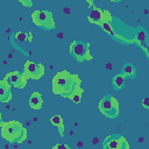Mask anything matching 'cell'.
<instances>
[{
  "label": "cell",
  "mask_w": 149,
  "mask_h": 149,
  "mask_svg": "<svg viewBox=\"0 0 149 149\" xmlns=\"http://www.w3.org/2000/svg\"><path fill=\"white\" fill-rule=\"evenodd\" d=\"M80 84V79L77 74H72L66 70L59 71L52 78V92L55 94H59L65 97L71 93V91Z\"/></svg>",
  "instance_id": "cell-1"
},
{
  "label": "cell",
  "mask_w": 149,
  "mask_h": 149,
  "mask_svg": "<svg viewBox=\"0 0 149 149\" xmlns=\"http://www.w3.org/2000/svg\"><path fill=\"white\" fill-rule=\"evenodd\" d=\"M1 125V137L8 142H17L21 143L27 137V130L23 126L17 121H8V122H0Z\"/></svg>",
  "instance_id": "cell-2"
},
{
  "label": "cell",
  "mask_w": 149,
  "mask_h": 149,
  "mask_svg": "<svg viewBox=\"0 0 149 149\" xmlns=\"http://www.w3.org/2000/svg\"><path fill=\"white\" fill-rule=\"evenodd\" d=\"M69 52L78 61V62H84V61H91L92 56L90 52V44L84 41H73L70 45Z\"/></svg>",
  "instance_id": "cell-3"
},
{
  "label": "cell",
  "mask_w": 149,
  "mask_h": 149,
  "mask_svg": "<svg viewBox=\"0 0 149 149\" xmlns=\"http://www.w3.org/2000/svg\"><path fill=\"white\" fill-rule=\"evenodd\" d=\"M34 24L45 29H52L55 27V21L52 13L49 10H35L31 14Z\"/></svg>",
  "instance_id": "cell-4"
},
{
  "label": "cell",
  "mask_w": 149,
  "mask_h": 149,
  "mask_svg": "<svg viewBox=\"0 0 149 149\" xmlns=\"http://www.w3.org/2000/svg\"><path fill=\"white\" fill-rule=\"evenodd\" d=\"M99 109L108 118H116L119 114V101L114 97H104L99 101Z\"/></svg>",
  "instance_id": "cell-5"
},
{
  "label": "cell",
  "mask_w": 149,
  "mask_h": 149,
  "mask_svg": "<svg viewBox=\"0 0 149 149\" xmlns=\"http://www.w3.org/2000/svg\"><path fill=\"white\" fill-rule=\"evenodd\" d=\"M24 71L23 74L28 79H41L44 74V66L41 63H35L33 61H27L24 63Z\"/></svg>",
  "instance_id": "cell-6"
},
{
  "label": "cell",
  "mask_w": 149,
  "mask_h": 149,
  "mask_svg": "<svg viewBox=\"0 0 149 149\" xmlns=\"http://www.w3.org/2000/svg\"><path fill=\"white\" fill-rule=\"evenodd\" d=\"M102 148L105 149H128L129 146L123 136L120 135H111L107 136L102 142Z\"/></svg>",
  "instance_id": "cell-7"
},
{
  "label": "cell",
  "mask_w": 149,
  "mask_h": 149,
  "mask_svg": "<svg viewBox=\"0 0 149 149\" xmlns=\"http://www.w3.org/2000/svg\"><path fill=\"white\" fill-rule=\"evenodd\" d=\"M5 80L9 84V86H13L15 88H23L26 86L27 78L24 77L23 73H21L19 71H12L6 74Z\"/></svg>",
  "instance_id": "cell-8"
},
{
  "label": "cell",
  "mask_w": 149,
  "mask_h": 149,
  "mask_svg": "<svg viewBox=\"0 0 149 149\" xmlns=\"http://www.w3.org/2000/svg\"><path fill=\"white\" fill-rule=\"evenodd\" d=\"M88 21L91 23L100 24L105 21H111V14L100 8H93L88 15Z\"/></svg>",
  "instance_id": "cell-9"
},
{
  "label": "cell",
  "mask_w": 149,
  "mask_h": 149,
  "mask_svg": "<svg viewBox=\"0 0 149 149\" xmlns=\"http://www.w3.org/2000/svg\"><path fill=\"white\" fill-rule=\"evenodd\" d=\"M12 99V92L9 84L5 80H0V102H7Z\"/></svg>",
  "instance_id": "cell-10"
},
{
  "label": "cell",
  "mask_w": 149,
  "mask_h": 149,
  "mask_svg": "<svg viewBox=\"0 0 149 149\" xmlns=\"http://www.w3.org/2000/svg\"><path fill=\"white\" fill-rule=\"evenodd\" d=\"M30 108L35 109V111H38L42 108V105H43V99H42V95L41 93L38 92H33L29 97V101H28Z\"/></svg>",
  "instance_id": "cell-11"
},
{
  "label": "cell",
  "mask_w": 149,
  "mask_h": 149,
  "mask_svg": "<svg viewBox=\"0 0 149 149\" xmlns=\"http://www.w3.org/2000/svg\"><path fill=\"white\" fill-rule=\"evenodd\" d=\"M50 122H51V125H54L58 129L59 135L64 136V121H63V118L61 115H54V116H51Z\"/></svg>",
  "instance_id": "cell-12"
},
{
  "label": "cell",
  "mask_w": 149,
  "mask_h": 149,
  "mask_svg": "<svg viewBox=\"0 0 149 149\" xmlns=\"http://www.w3.org/2000/svg\"><path fill=\"white\" fill-rule=\"evenodd\" d=\"M81 94H83V88H81L79 85H77V86L71 91V93L66 95V98L71 99L74 104H79L80 98H81Z\"/></svg>",
  "instance_id": "cell-13"
},
{
  "label": "cell",
  "mask_w": 149,
  "mask_h": 149,
  "mask_svg": "<svg viewBox=\"0 0 149 149\" xmlns=\"http://www.w3.org/2000/svg\"><path fill=\"white\" fill-rule=\"evenodd\" d=\"M125 76H122L121 73H119V74H116L114 78H113V85H114V87L115 88H118V90H120L121 87H122V85H123V83H125Z\"/></svg>",
  "instance_id": "cell-14"
},
{
  "label": "cell",
  "mask_w": 149,
  "mask_h": 149,
  "mask_svg": "<svg viewBox=\"0 0 149 149\" xmlns=\"http://www.w3.org/2000/svg\"><path fill=\"white\" fill-rule=\"evenodd\" d=\"M121 74L125 76V77H134L135 76V70H134L133 65L132 64H126L125 68L122 69Z\"/></svg>",
  "instance_id": "cell-15"
},
{
  "label": "cell",
  "mask_w": 149,
  "mask_h": 149,
  "mask_svg": "<svg viewBox=\"0 0 149 149\" xmlns=\"http://www.w3.org/2000/svg\"><path fill=\"white\" fill-rule=\"evenodd\" d=\"M30 34H27V33H21V31H19V33H16L15 34V40L16 41H19V42H24V41H27V40H29L30 41Z\"/></svg>",
  "instance_id": "cell-16"
},
{
  "label": "cell",
  "mask_w": 149,
  "mask_h": 149,
  "mask_svg": "<svg viewBox=\"0 0 149 149\" xmlns=\"http://www.w3.org/2000/svg\"><path fill=\"white\" fill-rule=\"evenodd\" d=\"M99 26H101L102 29H104L106 33H108V34H113V27H112V24H111L109 21H105V22L100 23Z\"/></svg>",
  "instance_id": "cell-17"
},
{
  "label": "cell",
  "mask_w": 149,
  "mask_h": 149,
  "mask_svg": "<svg viewBox=\"0 0 149 149\" xmlns=\"http://www.w3.org/2000/svg\"><path fill=\"white\" fill-rule=\"evenodd\" d=\"M136 40H137L139 42H144V41H146V33H144V31H140V33L137 34V36H136Z\"/></svg>",
  "instance_id": "cell-18"
},
{
  "label": "cell",
  "mask_w": 149,
  "mask_h": 149,
  "mask_svg": "<svg viewBox=\"0 0 149 149\" xmlns=\"http://www.w3.org/2000/svg\"><path fill=\"white\" fill-rule=\"evenodd\" d=\"M24 7H33V1L31 0H19Z\"/></svg>",
  "instance_id": "cell-19"
},
{
  "label": "cell",
  "mask_w": 149,
  "mask_h": 149,
  "mask_svg": "<svg viewBox=\"0 0 149 149\" xmlns=\"http://www.w3.org/2000/svg\"><path fill=\"white\" fill-rule=\"evenodd\" d=\"M142 106H143L146 109H149V98H148V97L142 100Z\"/></svg>",
  "instance_id": "cell-20"
},
{
  "label": "cell",
  "mask_w": 149,
  "mask_h": 149,
  "mask_svg": "<svg viewBox=\"0 0 149 149\" xmlns=\"http://www.w3.org/2000/svg\"><path fill=\"white\" fill-rule=\"evenodd\" d=\"M59 148H63V149H70V147L68 144H56L54 146V149H59Z\"/></svg>",
  "instance_id": "cell-21"
},
{
  "label": "cell",
  "mask_w": 149,
  "mask_h": 149,
  "mask_svg": "<svg viewBox=\"0 0 149 149\" xmlns=\"http://www.w3.org/2000/svg\"><path fill=\"white\" fill-rule=\"evenodd\" d=\"M63 12H64L65 14H70V8H69V7H64Z\"/></svg>",
  "instance_id": "cell-22"
},
{
  "label": "cell",
  "mask_w": 149,
  "mask_h": 149,
  "mask_svg": "<svg viewBox=\"0 0 149 149\" xmlns=\"http://www.w3.org/2000/svg\"><path fill=\"white\" fill-rule=\"evenodd\" d=\"M87 2H88V6L90 7H92V3H93V0H86Z\"/></svg>",
  "instance_id": "cell-23"
},
{
  "label": "cell",
  "mask_w": 149,
  "mask_h": 149,
  "mask_svg": "<svg viewBox=\"0 0 149 149\" xmlns=\"http://www.w3.org/2000/svg\"><path fill=\"white\" fill-rule=\"evenodd\" d=\"M106 65H107V69H112V66H111V64H109V63H108V64H106Z\"/></svg>",
  "instance_id": "cell-24"
},
{
  "label": "cell",
  "mask_w": 149,
  "mask_h": 149,
  "mask_svg": "<svg viewBox=\"0 0 149 149\" xmlns=\"http://www.w3.org/2000/svg\"><path fill=\"white\" fill-rule=\"evenodd\" d=\"M111 1H114V2H116V1H120V0H111Z\"/></svg>",
  "instance_id": "cell-25"
},
{
  "label": "cell",
  "mask_w": 149,
  "mask_h": 149,
  "mask_svg": "<svg viewBox=\"0 0 149 149\" xmlns=\"http://www.w3.org/2000/svg\"><path fill=\"white\" fill-rule=\"evenodd\" d=\"M0 122H1V112H0Z\"/></svg>",
  "instance_id": "cell-26"
}]
</instances>
